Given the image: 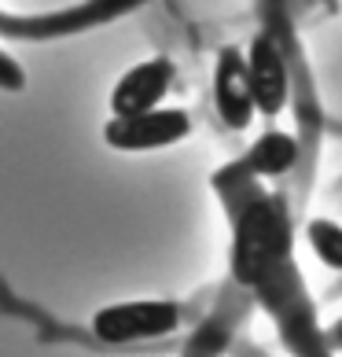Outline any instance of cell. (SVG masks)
Instances as JSON below:
<instances>
[{"instance_id": "obj_1", "label": "cell", "mask_w": 342, "mask_h": 357, "mask_svg": "<svg viewBox=\"0 0 342 357\" xmlns=\"http://www.w3.org/2000/svg\"><path fill=\"white\" fill-rule=\"evenodd\" d=\"M287 247H291V229H287V214L280 210V203L251 199L240 210L232 269L243 284H265L280 269Z\"/></svg>"}, {"instance_id": "obj_2", "label": "cell", "mask_w": 342, "mask_h": 357, "mask_svg": "<svg viewBox=\"0 0 342 357\" xmlns=\"http://www.w3.org/2000/svg\"><path fill=\"white\" fill-rule=\"evenodd\" d=\"M143 0H85L67 11H52V15H0V33L4 37H67L81 33L88 26H103L125 11L140 8Z\"/></svg>"}, {"instance_id": "obj_3", "label": "cell", "mask_w": 342, "mask_h": 357, "mask_svg": "<svg viewBox=\"0 0 342 357\" xmlns=\"http://www.w3.org/2000/svg\"><path fill=\"white\" fill-rule=\"evenodd\" d=\"M180 324V306L173 302H118L92 317L100 342H137L169 335Z\"/></svg>"}, {"instance_id": "obj_4", "label": "cell", "mask_w": 342, "mask_h": 357, "mask_svg": "<svg viewBox=\"0 0 342 357\" xmlns=\"http://www.w3.org/2000/svg\"><path fill=\"white\" fill-rule=\"evenodd\" d=\"M188 129L192 122L184 111L151 107L140 114H114L107 129H103V137L118 151H155V148H169V144L184 140Z\"/></svg>"}, {"instance_id": "obj_5", "label": "cell", "mask_w": 342, "mask_h": 357, "mask_svg": "<svg viewBox=\"0 0 342 357\" xmlns=\"http://www.w3.org/2000/svg\"><path fill=\"white\" fill-rule=\"evenodd\" d=\"M169 82H173V63L162 59V56L143 59L133 70H125L122 82L114 85L111 111L114 114H140V111L159 107L162 96L169 92Z\"/></svg>"}, {"instance_id": "obj_6", "label": "cell", "mask_w": 342, "mask_h": 357, "mask_svg": "<svg viewBox=\"0 0 342 357\" xmlns=\"http://www.w3.org/2000/svg\"><path fill=\"white\" fill-rule=\"evenodd\" d=\"M214 103L225 126L243 129L254 114V92H251V74H247V59L240 52H221L217 74H214Z\"/></svg>"}, {"instance_id": "obj_7", "label": "cell", "mask_w": 342, "mask_h": 357, "mask_svg": "<svg viewBox=\"0 0 342 357\" xmlns=\"http://www.w3.org/2000/svg\"><path fill=\"white\" fill-rule=\"evenodd\" d=\"M247 74H251V92H254V107L265 114H280L287 103V67L283 56L269 37H258L247 56Z\"/></svg>"}, {"instance_id": "obj_8", "label": "cell", "mask_w": 342, "mask_h": 357, "mask_svg": "<svg viewBox=\"0 0 342 357\" xmlns=\"http://www.w3.org/2000/svg\"><path fill=\"white\" fill-rule=\"evenodd\" d=\"M295 158H298V144L295 137H287V133H265L251 151H247V174H254V177H280L287 174V169L295 166Z\"/></svg>"}, {"instance_id": "obj_9", "label": "cell", "mask_w": 342, "mask_h": 357, "mask_svg": "<svg viewBox=\"0 0 342 357\" xmlns=\"http://www.w3.org/2000/svg\"><path fill=\"white\" fill-rule=\"evenodd\" d=\"M309 247L317 258L332 269H342V225L335 221H313L309 225Z\"/></svg>"}, {"instance_id": "obj_10", "label": "cell", "mask_w": 342, "mask_h": 357, "mask_svg": "<svg viewBox=\"0 0 342 357\" xmlns=\"http://www.w3.org/2000/svg\"><path fill=\"white\" fill-rule=\"evenodd\" d=\"M0 85L4 89H22V67L11 56L0 52Z\"/></svg>"}]
</instances>
